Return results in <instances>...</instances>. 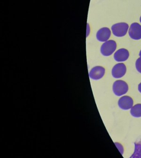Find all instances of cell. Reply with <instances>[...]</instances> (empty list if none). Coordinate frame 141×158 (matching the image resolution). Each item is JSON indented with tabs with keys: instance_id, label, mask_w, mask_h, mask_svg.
Masks as SVG:
<instances>
[{
	"instance_id": "1",
	"label": "cell",
	"mask_w": 141,
	"mask_h": 158,
	"mask_svg": "<svg viewBox=\"0 0 141 158\" xmlns=\"http://www.w3.org/2000/svg\"><path fill=\"white\" fill-rule=\"evenodd\" d=\"M112 90L116 96H121L127 92L129 90V86L124 81L117 80L113 84Z\"/></svg>"
},
{
	"instance_id": "2",
	"label": "cell",
	"mask_w": 141,
	"mask_h": 158,
	"mask_svg": "<svg viewBox=\"0 0 141 158\" xmlns=\"http://www.w3.org/2000/svg\"><path fill=\"white\" fill-rule=\"evenodd\" d=\"M129 27V25L126 23H117L112 26V32L115 36L123 37L126 35Z\"/></svg>"
},
{
	"instance_id": "3",
	"label": "cell",
	"mask_w": 141,
	"mask_h": 158,
	"mask_svg": "<svg viewBox=\"0 0 141 158\" xmlns=\"http://www.w3.org/2000/svg\"><path fill=\"white\" fill-rule=\"evenodd\" d=\"M117 42L114 40H108L102 44L100 52L104 56H110L117 49Z\"/></svg>"
},
{
	"instance_id": "4",
	"label": "cell",
	"mask_w": 141,
	"mask_h": 158,
	"mask_svg": "<svg viewBox=\"0 0 141 158\" xmlns=\"http://www.w3.org/2000/svg\"><path fill=\"white\" fill-rule=\"evenodd\" d=\"M129 34L132 39H141V25L137 23H132L129 29Z\"/></svg>"
},
{
	"instance_id": "5",
	"label": "cell",
	"mask_w": 141,
	"mask_h": 158,
	"mask_svg": "<svg viewBox=\"0 0 141 158\" xmlns=\"http://www.w3.org/2000/svg\"><path fill=\"white\" fill-rule=\"evenodd\" d=\"M126 73V67L124 63L116 64L112 69V77L116 79H119L124 77Z\"/></svg>"
},
{
	"instance_id": "6",
	"label": "cell",
	"mask_w": 141,
	"mask_h": 158,
	"mask_svg": "<svg viewBox=\"0 0 141 158\" xmlns=\"http://www.w3.org/2000/svg\"><path fill=\"white\" fill-rule=\"evenodd\" d=\"M105 73V69L101 66H96L93 68L89 72V77L90 79L98 80L102 79L104 77Z\"/></svg>"
},
{
	"instance_id": "7",
	"label": "cell",
	"mask_w": 141,
	"mask_h": 158,
	"mask_svg": "<svg viewBox=\"0 0 141 158\" xmlns=\"http://www.w3.org/2000/svg\"><path fill=\"white\" fill-rule=\"evenodd\" d=\"M134 104V101L130 97L127 96L121 97L119 99L118 106L122 110H129L131 109Z\"/></svg>"
},
{
	"instance_id": "8",
	"label": "cell",
	"mask_w": 141,
	"mask_h": 158,
	"mask_svg": "<svg viewBox=\"0 0 141 158\" xmlns=\"http://www.w3.org/2000/svg\"><path fill=\"white\" fill-rule=\"evenodd\" d=\"M111 36V31L108 27H102L97 33V39L100 42H106L108 41Z\"/></svg>"
},
{
	"instance_id": "9",
	"label": "cell",
	"mask_w": 141,
	"mask_h": 158,
	"mask_svg": "<svg viewBox=\"0 0 141 158\" xmlns=\"http://www.w3.org/2000/svg\"><path fill=\"white\" fill-rule=\"evenodd\" d=\"M129 52L125 48H121L117 50L114 54V59L118 62H125L128 59L129 57Z\"/></svg>"
},
{
	"instance_id": "10",
	"label": "cell",
	"mask_w": 141,
	"mask_h": 158,
	"mask_svg": "<svg viewBox=\"0 0 141 158\" xmlns=\"http://www.w3.org/2000/svg\"><path fill=\"white\" fill-rule=\"evenodd\" d=\"M132 116L135 118L141 117V104H137L132 107L130 111Z\"/></svg>"
},
{
	"instance_id": "11",
	"label": "cell",
	"mask_w": 141,
	"mask_h": 158,
	"mask_svg": "<svg viewBox=\"0 0 141 158\" xmlns=\"http://www.w3.org/2000/svg\"><path fill=\"white\" fill-rule=\"evenodd\" d=\"M139 57L137 59L136 62V68L137 70L141 74V50L139 53Z\"/></svg>"
},
{
	"instance_id": "12",
	"label": "cell",
	"mask_w": 141,
	"mask_h": 158,
	"mask_svg": "<svg viewBox=\"0 0 141 158\" xmlns=\"http://www.w3.org/2000/svg\"><path fill=\"white\" fill-rule=\"evenodd\" d=\"M138 89H139V92L141 94V82L140 84H139V88H138Z\"/></svg>"
},
{
	"instance_id": "13",
	"label": "cell",
	"mask_w": 141,
	"mask_h": 158,
	"mask_svg": "<svg viewBox=\"0 0 141 158\" xmlns=\"http://www.w3.org/2000/svg\"><path fill=\"white\" fill-rule=\"evenodd\" d=\"M140 22L141 23V17H140Z\"/></svg>"
}]
</instances>
